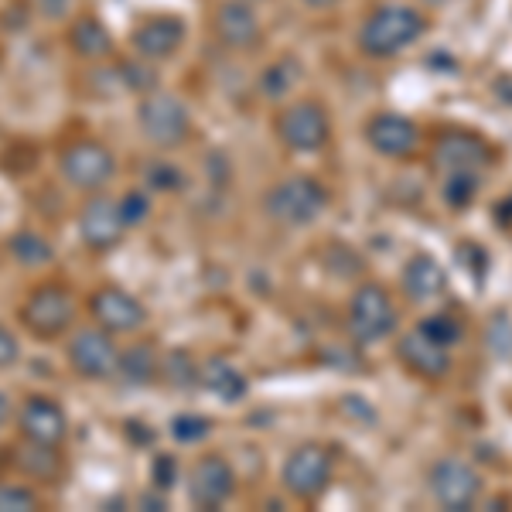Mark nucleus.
<instances>
[{
	"label": "nucleus",
	"mask_w": 512,
	"mask_h": 512,
	"mask_svg": "<svg viewBox=\"0 0 512 512\" xmlns=\"http://www.w3.org/2000/svg\"><path fill=\"white\" fill-rule=\"evenodd\" d=\"M427 18L417 7L407 4H383L376 7L359 28V52L366 59H393V55L407 52L427 35Z\"/></svg>",
	"instance_id": "obj_1"
},
{
	"label": "nucleus",
	"mask_w": 512,
	"mask_h": 512,
	"mask_svg": "<svg viewBox=\"0 0 512 512\" xmlns=\"http://www.w3.org/2000/svg\"><path fill=\"white\" fill-rule=\"evenodd\" d=\"M328 202H332V195H328L325 185L311 175L284 178L263 195V209H267V216L280 222V226H311L315 219H321Z\"/></svg>",
	"instance_id": "obj_2"
},
{
	"label": "nucleus",
	"mask_w": 512,
	"mask_h": 512,
	"mask_svg": "<svg viewBox=\"0 0 512 512\" xmlns=\"http://www.w3.org/2000/svg\"><path fill=\"white\" fill-rule=\"evenodd\" d=\"M137 120H140V134L151 140L154 147H161V151L185 144L188 134H192V113L171 93H151L140 99Z\"/></svg>",
	"instance_id": "obj_3"
},
{
	"label": "nucleus",
	"mask_w": 512,
	"mask_h": 512,
	"mask_svg": "<svg viewBox=\"0 0 512 512\" xmlns=\"http://www.w3.org/2000/svg\"><path fill=\"white\" fill-rule=\"evenodd\" d=\"M274 130L284 147H291L297 154H315L332 137V120H328L325 106L315 103V99H297V103L277 113Z\"/></svg>",
	"instance_id": "obj_4"
},
{
	"label": "nucleus",
	"mask_w": 512,
	"mask_h": 512,
	"mask_svg": "<svg viewBox=\"0 0 512 512\" xmlns=\"http://www.w3.org/2000/svg\"><path fill=\"white\" fill-rule=\"evenodd\" d=\"M76 321V301L62 284H41L21 304V325L35 338H59Z\"/></svg>",
	"instance_id": "obj_5"
},
{
	"label": "nucleus",
	"mask_w": 512,
	"mask_h": 512,
	"mask_svg": "<svg viewBox=\"0 0 512 512\" xmlns=\"http://www.w3.org/2000/svg\"><path fill=\"white\" fill-rule=\"evenodd\" d=\"M62 178L79 192H103L110 178L117 175V158L103 140H76L62 151Z\"/></svg>",
	"instance_id": "obj_6"
},
{
	"label": "nucleus",
	"mask_w": 512,
	"mask_h": 512,
	"mask_svg": "<svg viewBox=\"0 0 512 512\" xmlns=\"http://www.w3.org/2000/svg\"><path fill=\"white\" fill-rule=\"evenodd\" d=\"M396 321V304L393 297L383 291L379 284H362L349 301V335L359 345L379 342V338L393 335Z\"/></svg>",
	"instance_id": "obj_7"
},
{
	"label": "nucleus",
	"mask_w": 512,
	"mask_h": 512,
	"mask_svg": "<svg viewBox=\"0 0 512 512\" xmlns=\"http://www.w3.org/2000/svg\"><path fill=\"white\" fill-rule=\"evenodd\" d=\"M280 482L284 489L301 502H315L325 495L328 482H332V454L321 444H301L287 454L284 468H280Z\"/></svg>",
	"instance_id": "obj_8"
},
{
	"label": "nucleus",
	"mask_w": 512,
	"mask_h": 512,
	"mask_svg": "<svg viewBox=\"0 0 512 512\" xmlns=\"http://www.w3.org/2000/svg\"><path fill=\"white\" fill-rule=\"evenodd\" d=\"M69 366L72 373L82 376V379H110L117 376V366H120V345L113 342V332H106V328H82L69 338Z\"/></svg>",
	"instance_id": "obj_9"
},
{
	"label": "nucleus",
	"mask_w": 512,
	"mask_h": 512,
	"mask_svg": "<svg viewBox=\"0 0 512 512\" xmlns=\"http://www.w3.org/2000/svg\"><path fill=\"white\" fill-rule=\"evenodd\" d=\"M123 233H127V219H123V212H120V202L93 192V198H89L79 212L82 243L93 253H106V250H117Z\"/></svg>",
	"instance_id": "obj_10"
},
{
	"label": "nucleus",
	"mask_w": 512,
	"mask_h": 512,
	"mask_svg": "<svg viewBox=\"0 0 512 512\" xmlns=\"http://www.w3.org/2000/svg\"><path fill=\"white\" fill-rule=\"evenodd\" d=\"M18 431L31 444L59 448L69 437V414H65V407L55 396H28L24 407L18 410Z\"/></svg>",
	"instance_id": "obj_11"
},
{
	"label": "nucleus",
	"mask_w": 512,
	"mask_h": 512,
	"mask_svg": "<svg viewBox=\"0 0 512 512\" xmlns=\"http://www.w3.org/2000/svg\"><path fill=\"white\" fill-rule=\"evenodd\" d=\"M236 472L222 454H202L188 475V499L198 509H219L233 499Z\"/></svg>",
	"instance_id": "obj_12"
},
{
	"label": "nucleus",
	"mask_w": 512,
	"mask_h": 512,
	"mask_svg": "<svg viewBox=\"0 0 512 512\" xmlns=\"http://www.w3.org/2000/svg\"><path fill=\"white\" fill-rule=\"evenodd\" d=\"M431 492L448 512L472 509L475 499L482 495V478L472 465L458 458H444L431 468Z\"/></svg>",
	"instance_id": "obj_13"
},
{
	"label": "nucleus",
	"mask_w": 512,
	"mask_h": 512,
	"mask_svg": "<svg viewBox=\"0 0 512 512\" xmlns=\"http://www.w3.org/2000/svg\"><path fill=\"white\" fill-rule=\"evenodd\" d=\"M89 315L96 318L99 328L117 335V332H137L147 321V308L130 291H123V287H99L89 297Z\"/></svg>",
	"instance_id": "obj_14"
},
{
	"label": "nucleus",
	"mask_w": 512,
	"mask_h": 512,
	"mask_svg": "<svg viewBox=\"0 0 512 512\" xmlns=\"http://www.w3.org/2000/svg\"><path fill=\"white\" fill-rule=\"evenodd\" d=\"M434 168L441 171H478L492 161V147L472 130H444L434 144Z\"/></svg>",
	"instance_id": "obj_15"
},
{
	"label": "nucleus",
	"mask_w": 512,
	"mask_h": 512,
	"mask_svg": "<svg viewBox=\"0 0 512 512\" xmlns=\"http://www.w3.org/2000/svg\"><path fill=\"white\" fill-rule=\"evenodd\" d=\"M366 140L383 158H407V154L417 151L420 130H417V123L410 117H403V113H376V117L366 123Z\"/></svg>",
	"instance_id": "obj_16"
},
{
	"label": "nucleus",
	"mask_w": 512,
	"mask_h": 512,
	"mask_svg": "<svg viewBox=\"0 0 512 512\" xmlns=\"http://www.w3.org/2000/svg\"><path fill=\"white\" fill-rule=\"evenodd\" d=\"M216 38L233 52H246V48L260 45L263 28L250 0H222L216 7Z\"/></svg>",
	"instance_id": "obj_17"
},
{
	"label": "nucleus",
	"mask_w": 512,
	"mask_h": 512,
	"mask_svg": "<svg viewBox=\"0 0 512 512\" xmlns=\"http://www.w3.org/2000/svg\"><path fill=\"white\" fill-rule=\"evenodd\" d=\"M130 45H134V52L147 62L171 59V55L185 45V24L178 18H171V14H164V18H147L144 24L134 28Z\"/></svg>",
	"instance_id": "obj_18"
},
{
	"label": "nucleus",
	"mask_w": 512,
	"mask_h": 512,
	"mask_svg": "<svg viewBox=\"0 0 512 512\" xmlns=\"http://www.w3.org/2000/svg\"><path fill=\"white\" fill-rule=\"evenodd\" d=\"M396 355H400L403 366H407L410 373H417L420 379H444L451 373V352L444 349V345H437L434 338H427L420 328L400 338Z\"/></svg>",
	"instance_id": "obj_19"
},
{
	"label": "nucleus",
	"mask_w": 512,
	"mask_h": 512,
	"mask_svg": "<svg viewBox=\"0 0 512 512\" xmlns=\"http://www.w3.org/2000/svg\"><path fill=\"white\" fill-rule=\"evenodd\" d=\"M400 280H403V294H407L410 301H431V297L448 291V274H444L441 263L427 253L410 256Z\"/></svg>",
	"instance_id": "obj_20"
},
{
	"label": "nucleus",
	"mask_w": 512,
	"mask_h": 512,
	"mask_svg": "<svg viewBox=\"0 0 512 512\" xmlns=\"http://www.w3.org/2000/svg\"><path fill=\"white\" fill-rule=\"evenodd\" d=\"M198 376H202L205 390L212 396H219L222 403H239L246 396V390H250V386H246V376L226 359H209Z\"/></svg>",
	"instance_id": "obj_21"
},
{
	"label": "nucleus",
	"mask_w": 512,
	"mask_h": 512,
	"mask_svg": "<svg viewBox=\"0 0 512 512\" xmlns=\"http://www.w3.org/2000/svg\"><path fill=\"white\" fill-rule=\"evenodd\" d=\"M117 376H123V383L130 386H147L161 376V355L154 352L151 342H140L134 349L120 352V366Z\"/></svg>",
	"instance_id": "obj_22"
},
{
	"label": "nucleus",
	"mask_w": 512,
	"mask_h": 512,
	"mask_svg": "<svg viewBox=\"0 0 512 512\" xmlns=\"http://www.w3.org/2000/svg\"><path fill=\"white\" fill-rule=\"evenodd\" d=\"M69 45L82 59H106L113 52V35L103 28V21L79 18L69 31Z\"/></svg>",
	"instance_id": "obj_23"
},
{
	"label": "nucleus",
	"mask_w": 512,
	"mask_h": 512,
	"mask_svg": "<svg viewBox=\"0 0 512 512\" xmlns=\"http://www.w3.org/2000/svg\"><path fill=\"white\" fill-rule=\"evenodd\" d=\"M52 243H48L45 236L31 233V229H21V233L11 236V256L24 267H41V263L52 260Z\"/></svg>",
	"instance_id": "obj_24"
},
{
	"label": "nucleus",
	"mask_w": 512,
	"mask_h": 512,
	"mask_svg": "<svg viewBox=\"0 0 512 512\" xmlns=\"http://www.w3.org/2000/svg\"><path fill=\"white\" fill-rule=\"evenodd\" d=\"M478 188H482V181H478L475 171H451L448 181H444V188H441V195L451 209H468V205L475 202Z\"/></svg>",
	"instance_id": "obj_25"
},
{
	"label": "nucleus",
	"mask_w": 512,
	"mask_h": 512,
	"mask_svg": "<svg viewBox=\"0 0 512 512\" xmlns=\"http://www.w3.org/2000/svg\"><path fill=\"white\" fill-rule=\"evenodd\" d=\"M18 468L24 475H31V478H52V472H55V448L24 441L21 451H18Z\"/></svg>",
	"instance_id": "obj_26"
},
{
	"label": "nucleus",
	"mask_w": 512,
	"mask_h": 512,
	"mask_svg": "<svg viewBox=\"0 0 512 512\" xmlns=\"http://www.w3.org/2000/svg\"><path fill=\"white\" fill-rule=\"evenodd\" d=\"M417 328H420V332H424L427 338H434L437 345H444V349L458 345V342H461V335H465L461 321L454 318V315H448V311H437V315H427Z\"/></svg>",
	"instance_id": "obj_27"
},
{
	"label": "nucleus",
	"mask_w": 512,
	"mask_h": 512,
	"mask_svg": "<svg viewBox=\"0 0 512 512\" xmlns=\"http://www.w3.org/2000/svg\"><path fill=\"white\" fill-rule=\"evenodd\" d=\"M297 72H301V65L294 59H280L277 65H270V69L263 72V93L270 99H280L297 82Z\"/></svg>",
	"instance_id": "obj_28"
},
{
	"label": "nucleus",
	"mask_w": 512,
	"mask_h": 512,
	"mask_svg": "<svg viewBox=\"0 0 512 512\" xmlns=\"http://www.w3.org/2000/svg\"><path fill=\"white\" fill-rule=\"evenodd\" d=\"M212 434V420L209 417H198V414H178L171 420V437L181 444H195L202 437Z\"/></svg>",
	"instance_id": "obj_29"
},
{
	"label": "nucleus",
	"mask_w": 512,
	"mask_h": 512,
	"mask_svg": "<svg viewBox=\"0 0 512 512\" xmlns=\"http://www.w3.org/2000/svg\"><path fill=\"white\" fill-rule=\"evenodd\" d=\"M485 342H489V352H495L499 359H509L512 355V321L506 318V311H499V315L489 321Z\"/></svg>",
	"instance_id": "obj_30"
},
{
	"label": "nucleus",
	"mask_w": 512,
	"mask_h": 512,
	"mask_svg": "<svg viewBox=\"0 0 512 512\" xmlns=\"http://www.w3.org/2000/svg\"><path fill=\"white\" fill-rule=\"evenodd\" d=\"M38 509V495L24 485H0V512H31Z\"/></svg>",
	"instance_id": "obj_31"
},
{
	"label": "nucleus",
	"mask_w": 512,
	"mask_h": 512,
	"mask_svg": "<svg viewBox=\"0 0 512 512\" xmlns=\"http://www.w3.org/2000/svg\"><path fill=\"white\" fill-rule=\"evenodd\" d=\"M458 260H461V267H465V270H472L475 284H482L485 270H489V253H485L482 246H475V243H465V246H458Z\"/></svg>",
	"instance_id": "obj_32"
},
{
	"label": "nucleus",
	"mask_w": 512,
	"mask_h": 512,
	"mask_svg": "<svg viewBox=\"0 0 512 512\" xmlns=\"http://www.w3.org/2000/svg\"><path fill=\"white\" fill-rule=\"evenodd\" d=\"M21 359V342L7 325H0V369H11Z\"/></svg>",
	"instance_id": "obj_33"
},
{
	"label": "nucleus",
	"mask_w": 512,
	"mask_h": 512,
	"mask_svg": "<svg viewBox=\"0 0 512 512\" xmlns=\"http://www.w3.org/2000/svg\"><path fill=\"white\" fill-rule=\"evenodd\" d=\"M120 212L123 219H127V226H134V222H144L147 219V198L137 195V192H127L120 198Z\"/></svg>",
	"instance_id": "obj_34"
},
{
	"label": "nucleus",
	"mask_w": 512,
	"mask_h": 512,
	"mask_svg": "<svg viewBox=\"0 0 512 512\" xmlns=\"http://www.w3.org/2000/svg\"><path fill=\"white\" fill-rule=\"evenodd\" d=\"M35 4H38V11L45 14V18H65L76 0H35Z\"/></svg>",
	"instance_id": "obj_35"
},
{
	"label": "nucleus",
	"mask_w": 512,
	"mask_h": 512,
	"mask_svg": "<svg viewBox=\"0 0 512 512\" xmlns=\"http://www.w3.org/2000/svg\"><path fill=\"white\" fill-rule=\"evenodd\" d=\"M171 472H175V461H164V458H158L154 461V482H158V489H168L171 485Z\"/></svg>",
	"instance_id": "obj_36"
},
{
	"label": "nucleus",
	"mask_w": 512,
	"mask_h": 512,
	"mask_svg": "<svg viewBox=\"0 0 512 512\" xmlns=\"http://www.w3.org/2000/svg\"><path fill=\"white\" fill-rule=\"evenodd\" d=\"M492 219H495V226L512 229V195H509V198H502V202L495 205V209H492Z\"/></svg>",
	"instance_id": "obj_37"
},
{
	"label": "nucleus",
	"mask_w": 512,
	"mask_h": 512,
	"mask_svg": "<svg viewBox=\"0 0 512 512\" xmlns=\"http://www.w3.org/2000/svg\"><path fill=\"white\" fill-rule=\"evenodd\" d=\"M492 93L499 96L506 106H512V76H509V72H506V76H499V79L492 82Z\"/></svg>",
	"instance_id": "obj_38"
},
{
	"label": "nucleus",
	"mask_w": 512,
	"mask_h": 512,
	"mask_svg": "<svg viewBox=\"0 0 512 512\" xmlns=\"http://www.w3.org/2000/svg\"><path fill=\"white\" fill-rule=\"evenodd\" d=\"M7 417H11V396L0 390V427L7 424Z\"/></svg>",
	"instance_id": "obj_39"
},
{
	"label": "nucleus",
	"mask_w": 512,
	"mask_h": 512,
	"mask_svg": "<svg viewBox=\"0 0 512 512\" xmlns=\"http://www.w3.org/2000/svg\"><path fill=\"white\" fill-rule=\"evenodd\" d=\"M304 4H308V7H332L335 0H304Z\"/></svg>",
	"instance_id": "obj_40"
},
{
	"label": "nucleus",
	"mask_w": 512,
	"mask_h": 512,
	"mask_svg": "<svg viewBox=\"0 0 512 512\" xmlns=\"http://www.w3.org/2000/svg\"><path fill=\"white\" fill-rule=\"evenodd\" d=\"M424 4H434V7H444V4H451V0H424Z\"/></svg>",
	"instance_id": "obj_41"
}]
</instances>
